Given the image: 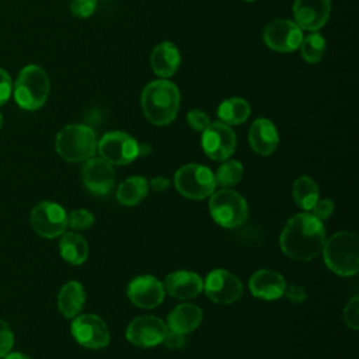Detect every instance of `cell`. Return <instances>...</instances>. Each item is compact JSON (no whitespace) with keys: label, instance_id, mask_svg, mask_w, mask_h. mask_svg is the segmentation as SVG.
Returning <instances> with one entry per match:
<instances>
[{"label":"cell","instance_id":"cell-13","mask_svg":"<svg viewBox=\"0 0 359 359\" xmlns=\"http://www.w3.org/2000/svg\"><path fill=\"white\" fill-rule=\"evenodd\" d=\"M206 296L217 304H230L237 302L243 294L241 280L226 269H213L203 282Z\"/></svg>","mask_w":359,"mask_h":359},{"label":"cell","instance_id":"cell-37","mask_svg":"<svg viewBox=\"0 0 359 359\" xmlns=\"http://www.w3.org/2000/svg\"><path fill=\"white\" fill-rule=\"evenodd\" d=\"M283 294L292 303H303L307 299V292L300 285H286Z\"/></svg>","mask_w":359,"mask_h":359},{"label":"cell","instance_id":"cell-25","mask_svg":"<svg viewBox=\"0 0 359 359\" xmlns=\"http://www.w3.org/2000/svg\"><path fill=\"white\" fill-rule=\"evenodd\" d=\"M59 251L65 261L73 265H80L88 257V244L77 233H63L59 241Z\"/></svg>","mask_w":359,"mask_h":359},{"label":"cell","instance_id":"cell-42","mask_svg":"<svg viewBox=\"0 0 359 359\" xmlns=\"http://www.w3.org/2000/svg\"><path fill=\"white\" fill-rule=\"evenodd\" d=\"M1 125H3V115H1V112H0V129H1Z\"/></svg>","mask_w":359,"mask_h":359},{"label":"cell","instance_id":"cell-43","mask_svg":"<svg viewBox=\"0 0 359 359\" xmlns=\"http://www.w3.org/2000/svg\"><path fill=\"white\" fill-rule=\"evenodd\" d=\"M244 1H255V0H244Z\"/></svg>","mask_w":359,"mask_h":359},{"label":"cell","instance_id":"cell-36","mask_svg":"<svg viewBox=\"0 0 359 359\" xmlns=\"http://www.w3.org/2000/svg\"><path fill=\"white\" fill-rule=\"evenodd\" d=\"M13 91V81L10 74L0 67V107L6 104Z\"/></svg>","mask_w":359,"mask_h":359},{"label":"cell","instance_id":"cell-16","mask_svg":"<svg viewBox=\"0 0 359 359\" xmlns=\"http://www.w3.org/2000/svg\"><path fill=\"white\" fill-rule=\"evenodd\" d=\"M163 282L151 275H142L128 285V297L139 309H154L164 299Z\"/></svg>","mask_w":359,"mask_h":359},{"label":"cell","instance_id":"cell-33","mask_svg":"<svg viewBox=\"0 0 359 359\" xmlns=\"http://www.w3.org/2000/svg\"><path fill=\"white\" fill-rule=\"evenodd\" d=\"M187 122L188 125L196 130V132H203L209 123H210V119L208 116L206 112L201 111V109H191L188 114H187Z\"/></svg>","mask_w":359,"mask_h":359},{"label":"cell","instance_id":"cell-22","mask_svg":"<svg viewBox=\"0 0 359 359\" xmlns=\"http://www.w3.org/2000/svg\"><path fill=\"white\" fill-rule=\"evenodd\" d=\"M202 310L191 303L175 306L167 317V328L181 334H189L202 323Z\"/></svg>","mask_w":359,"mask_h":359},{"label":"cell","instance_id":"cell-32","mask_svg":"<svg viewBox=\"0 0 359 359\" xmlns=\"http://www.w3.org/2000/svg\"><path fill=\"white\" fill-rule=\"evenodd\" d=\"M97 8V0H72L70 11L77 18L90 17Z\"/></svg>","mask_w":359,"mask_h":359},{"label":"cell","instance_id":"cell-8","mask_svg":"<svg viewBox=\"0 0 359 359\" xmlns=\"http://www.w3.org/2000/svg\"><path fill=\"white\" fill-rule=\"evenodd\" d=\"M97 150L111 165H123L139 157V142L125 132L114 130L101 137Z\"/></svg>","mask_w":359,"mask_h":359},{"label":"cell","instance_id":"cell-24","mask_svg":"<svg viewBox=\"0 0 359 359\" xmlns=\"http://www.w3.org/2000/svg\"><path fill=\"white\" fill-rule=\"evenodd\" d=\"M251 114V107L247 100L241 97H230L220 102L217 108V116L220 122L231 126L244 123Z\"/></svg>","mask_w":359,"mask_h":359},{"label":"cell","instance_id":"cell-39","mask_svg":"<svg viewBox=\"0 0 359 359\" xmlns=\"http://www.w3.org/2000/svg\"><path fill=\"white\" fill-rule=\"evenodd\" d=\"M168 185H170V181L167 178H164V177H154L149 182V187L153 191H164V189L168 188Z\"/></svg>","mask_w":359,"mask_h":359},{"label":"cell","instance_id":"cell-40","mask_svg":"<svg viewBox=\"0 0 359 359\" xmlns=\"http://www.w3.org/2000/svg\"><path fill=\"white\" fill-rule=\"evenodd\" d=\"M3 359H31V358H28L21 352H8Z\"/></svg>","mask_w":359,"mask_h":359},{"label":"cell","instance_id":"cell-20","mask_svg":"<svg viewBox=\"0 0 359 359\" xmlns=\"http://www.w3.org/2000/svg\"><path fill=\"white\" fill-rule=\"evenodd\" d=\"M248 142L255 153L269 156L278 147L279 135L275 125L269 119L258 118L248 129Z\"/></svg>","mask_w":359,"mask_h":359},{"label":"cell","instance_id":"cell-18","mask_svg":"<svg viewBox=\"0 0 359 359\" xmlns=\"http://www.w3.org/2000/svg\"><path fill=\"white\" fill-rule=\"evenodd\" d=\"M163 287L171 297L188 300L196 297L203 290V280L196 272L175 271L165 276Z\"/></svg>","mask_w":359,"mask_h":359},{"label":"cell","instance_id":"cell-30","mask_svg":"<svg viewBox=\"0 0 359 359\" xmlns=\"http://www.w3.org/2000/svg\"><path fill=\"white\" fill-rule=\"evenodd\" d=\"M94 223V216L86 209H76L67 215V226L73 230L88 229Z\"/></svg>","mask_w":359,"mask_h":359},{"label":"cell","instance_id":"cell-23","mask_svg":"<svg viewBox=\"0 0 359 359\" xmlns=\"http://www.w3.org/2000/svg\"><path fill=\"white\" fill-rule=\"evenodd\" d=\"M86 302V293L80 282L70 280L65 283L57 294L59 311L66 318H74L81 311Z\"/></svg>","mask_w":359,"mask_h":359},{"label":"cell","instance_id":"cell-28","mask_svg":"<svg viewBox=\"0 0 359 359\" xmlns=\"http://www.w3.org/2000/svg\"><path fill=\"white\" fill-rule=\"evenodd\" d=\"M325 38L318 31H311L306 36H303L300 42V55L307 63H317L323 59L325 52Z\"/></svg>","mask_w":359,"mask_h":359},{"label":"cell","instance_id":"cell-35","mask_svg":"<svg viewBox=\"0 0 359 359\" xmlns=\"http://www.w3.org/2000/svg\"><path fill=\"white\" fill-rule=\"evenodd\" d=\"M334 212V202L331 199H317V202L310 209V215L320 222L327 220Z\"/></svg>","mask_w":359,"mask_h":359},{"label":"cell","instance_id":"cell-17","mask_svg":"<svg viewBox=\"0 0 359 359\" xmlns=\"http://www.w3.org/2000/svg\"><path fill=\"white\" fill-rule=\"evenodd\" d=\"M81 177L86 188L98 195L108 194L115 184L114 168L102 157H91L86 160Z\"/></svg>","mask_w":359,"mask_h":359},{"label":"cell","instance_id":"cell-1","mask_svg":"<svg viewBox=\"0 0 359 359\" xmlns=\"http://www.w3.org/2000/svg\"><path fill=\"white\" fill-rule=\"evenodd\" d=\"M325 243L323 222L310 213H299L285 224L279 244L285 255L294 261L307 262L317 257Z\"/></svg>","mask_w":359,"mask_h":359},{"label":"cell","instance_id":"cell-12","mask_svg":"<svg viewBox=\"0 0 359 359\" xmlns=\"http://www.w3.org/2000/svg\"><path fill=\"white\" fill-rule=\"evenodd\" d=\"M73 338L86 348L100 349L109 344L111 335L104 320L95 314L76 316L70 327Z\"/></svg>","mask_w":359,"mask_h":359},{"label":"cell","instance_id":"cell-31","mask_svg":"<svg viewBox=\"0 0 359 359\" xmlns=\"http://www.w3.org/2000/svg\"><path fill=\"white\" fill-rule=\"evenodd\" d=\"M344 321L345 324L356 331L359 328V297L353 296L344 309Z\"/></svg>","mask_w":359,"mask_h":359},{"label":"cell","instance_id":"cell-27","mask_svg":"<svg viewBox=\"0 0 359 359\" xmlns=\"http://www.w3.org/2000/svg\"><path fill=\"white\" fill-rule=\"evenodd\" d=\"M292 195L299 208H302L303 210H310L317 202L320 191L313 178L303 175L293 182Z\"/></svg>","mask_w":359,"mask_h":359},{"label":"cell","instance_id":"cell-6","mask_svg":"<svg viewBox=\"0 0 359 359\" xmlns=\"http://www.w3.org/2000/svg\"><path fill=\"white\" fill-rule=\"evenodd\" d=\"M209 212L217 224L222 227L234 229L247 219L248 205L238 192L223 188L210 195Z\"/></svg>","mask_w":359,"mask_h":359},{"label":"cell","instance_id":"cell-34","mask_svg":"<svg viewBox=\"0 0 359 359\" xmlns=\"http://www.w3.org/2000/svg\"><path fill=\"white\" fill-rule=\"evenodd\" d=\"M14 344V334L10 325L0 318V359L11 352Z\"/></svg>","mask_w":359,"mask_h":359},{"label":"cell","instance_id":"cell-14","mask_svg":"<svg viewBox=\"0 0 359 359\" xmlns=\"http://www.w3.org/2000/svg\"><path fill=\"white\" fill-rule=\"evenodd\" d=\"M167 324L154 316H139L130 321L126 330L128 341L139 348H151L163 342Z\"/></svg>","mask_w":359,"mask_h":359},{"label":"cell","instance_id":"cell-41","mask_svg":"<svg viewBox=\"0 0 359 359\" xmlns=\"http://www.w3.org/2000/svg\"><path fill=\"white\" fill-rule=\"evenodd\" d=\"M150 153V147L146 144H140L139 143V156H146Z\"/></svg>","mask_w":359,"mask_h":359},{"label":"cell","instance_id":"cell-26","mask_svg":"<svg viewBox=\"0 0 359 359\" xmlns=\"http://www.w3.org/2000/svg\"><path fill=\"white\" fill-rule=\"evenodd\" d=\"M149 191V181L144 177L133 175L125 180L116 191V199L125 206H135L146 198Z\"/></svg>","mask_w":359,"mask_h":359},{"label":"cell","instance_id":"cell-2","mask_svg":"<svg viewBox=\"0 0 359 359\" xmlns=\"http://www.w3.org/2000/svg\"><path fill=\"white\" fill-rule=\"evenodd\" d=\"M181 94L178 87L167 80L158 79L149 83L140 97V104L144 116L157 126L171 123L180 109Z\"/></svg>","mask_w":359,"mask_h":359},{"label":"cell","instance_id":"cell-10","mask_svg":"<svg viewBox=\"0 0 359 359\" xmlns=\"http://www.w3.org/2000/svg\"><path fill=\"white\" fill-rule=\"evenodd\" d=\"M31 226L36 234L45 238H55L65 233L67 227V215L59 203L43 201L32 209Z\"/></svg>","mask_w":359,"mask_h":359},{"label":"cell","instance_id":"cell-21","mask_svg":"<svg viewBox=\"0 0 359 359\" xmlns=\"http://www.w3.org/2000/svg\"><path fill=\"white\" fill-rule=\"evenodd\" d=\"M150 65L154 74L160 79H168L174 76L181 65V55L178 48L170 41L160 42L154 46L150 55Z\"/></svg>","mask_w":359,"mask_h":359},{"label":"cell","instance_id":"cell-5","mask_svg":"<svg viewBox=\"0 0 359 359\" xmlns=\"http://www.w3.org/2000/svg\"><path fill=\"white\" fill-rule=\"evenodd\" d=\"M95 132L80 123H72L59 130L55 139L57 154L70 163H80L91 158L97 151Z\"/></svg>","mask_w":359,"mask_h":359},{"label":"cell","instance_id":"cell-38","mask_svg":"<svg viewBox=\"0 0 359 359\" xmlns=\"http://www.w3.org/2000/svg\"><path fill=\"white\" fill-rule=\"evenodd\" d=\"M161 344H164L167 348H171V349L182 348L185 345V334L170 330L165 332Z\"/></svg>","mask_w":359,"mask_h":359},{"label":"cell","instance_id":"cell-11","mask_svg":"<svg viewBox=\"0 0 359 359\" xmlns=\"http://www.w3.org/2000/svg\"><path fill=\"white\" fill-rule=\"evenodd\" d=\"M262 39L269 49L287 53L299 49L303 39V29L292 20L278 18L264 28Z\"/></svg>","mask_w":359,"mask_h":359},{"label":"cell","instance_id":"cell-4","mask_svg":"<svg viewBox=\"0 0 359 359\" xmlns=\"http://www.w3.org/2000/svg\"><path fill=\"white\" fill-rule=\"evenodd\" d=\"M50 81L48 73L38 65H27L18 73L14 100L25 111L39 109L48 100Z\"/></svg>","mask_w":359,"mask_h":359},{"label":"cell","instance_id":"cell-3","mask_svg":"<svg viewBox=\"0 0 359 359\" xmlns=\"http://www.w3.org/2000/svg\"><path fill=\"white\" fill-rule=\"evenodd\" d=\"M359 240L353 231H338L325 240L323 257L325 265L337 275L353 276L359 271Z\"/></svg>","mask_w":359,"mask_h":359},{"label":"cell","instance_id":"cell-15","mask_svg":"<svg viewBox=\"0 0 359 359\" xmlns=\"http://www.w3.org/2000/svg\"><path fill=\"white\" fill-rule=\"evenodd\" d=\"M293 21L303 31H318L323 28L331 14V0H294Z\"/></svg>","mask_w":359,"mask_h":359},{"label":"cell","instance_id":"cell-9","mask_svg":"<svg viewBox=\"0 0 359 359\" xmlns=\"http://www.w3.org/2000/svg\"><path fill=\"white\" fill-rule=\"evenodd\" d=\"M202 149L215 161H226L236 150L237 136L234 130L223 122H210L202 132Z\"/></svg>","mask_w":359,"mask_h":359},{"label":"cell","instance_id":"cell-7","mask_svg":"<svg viewBox=\"0 0 359 359\" xmlns=\"http://www.w3.org/2000/svg\"><path fill=\"white\" fill-rule=\"evenodd\" d=\"M174 185L177 191L188 199H205L216 188L213 172L201 164H185L175 171Z\"/></svg>","mask_w":359,"mask_h":359},{"label":"cell","instance_id":"cell-19","mask_svg":"<svg viewBox=\"0 0 359 359\" xmlns=\"http://www.w3.org/2000/svg\"><path fill=\"white\" fill-rule=\"evenodd\" d=\"M248 286L255 297L262 300H276L283 296L286 280L276 271L259 269L251 275Z\"/></svg>","mask_w":359,"mask_h":359},{"label":"cell","instance_id":"cell-29","mask_svg":"<svg viewBox=\"0 0 359 359\" xmlns=\"http://www.w3.org/2000/svg\"><path fill=\"white\" fill-rule=\"evenodd\" d=\"M243 174H244L243 164L237 160H229V161H224L217 168L215 174V181L223 188H229L238 184L240 180L243 178Z\"/></svg>","mask_w":359,"mask_h":359}]
</instances>
